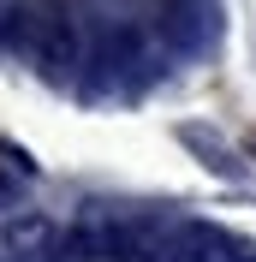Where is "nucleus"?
Masks as SVG:
<instances>
[{
	"label": "nucleus",
	"instance_id": "nucleus-1",
	"mask_svg": "<svg viewBox=\"0 0 256 262\" xmlns=\"http://www.w3.org/2000/svg\"><path fill=\"white\" fill-rule=\"evenodd\" d=\"M24 42H30V54L48 72H60V66H72V54H78V36H72V18L48 12V18H30L24 24Z\"/></svg>",
	"mask_w": 256,
	"mask_h": 262
},
{
	"label": "nucleus",
	"instance_id": "nucleus-2",
	"mask_svg": "<svg viewBox=\"0 0 256 262\" xmlns=\"http://www.w3.org/2000/svg\"><path fill=\"white\" fill-rule=\"evenodd\" d=\"M0 203H6V173H0Z\"/></svg>",
	"mask_w": 256,
	"mask_h": 262
}]
</instances>
